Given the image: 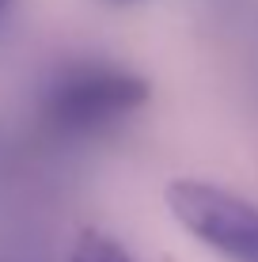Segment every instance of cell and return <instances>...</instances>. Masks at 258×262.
<instances>
[{
	"label": "cell",
	"instance_id": "cell-4",
	"mask_svg": "<svg viewBox=\"0 0 258 262\" xmlns=\"http://www.w3.org/2000/svg\"><path fill=\"white\" fill-rule=\"evenodd\" d=\"M8 4H12V0H0V15H4V12H8Z\"/></svg>",
	"mask_w": 258,
	"mask_h": 262
},
{
	"label": "cell",
	"instance_id": "cell-1",
	"mask_svg": "<svg viewBox=\"0 0 258 262\" xmlns=\"http://www.w3.org/2000/svg\"><path fill=\"white\" fill-rule=\"evenodd\" d=\"M163 198L171 216L194 239L232 262H258V205L198 179H175Z\"/></svg>",
	"mask_w": 258,
	"mask_h": 262
},
{
	"label": "cell",
	"instance_id": "cell-2",
	"mask_svg": "<svg viewBox=\"0 0 258 262\" xmlns=\"http://www.w3.org/2000/svg\"><path fill=\"white\" fill-rule=\"evenodd\" d=\"M148 84L118 69H73L50 88L46 122L65 133H91L145 106Z\"/></svg>",
	"mask_w": 258,
	"mask_h": 262
},
{
	"label": "cell",
	"instance_id": "cell-3",
	"mask_svg": "<svg viewBox=\"0 0 258 262\" xmlns=\"http://www.w3.org/2000/svg\"><path fill=\"white\" fill-rule=\"evenodd\" d=\"M68 262H129V255L122 251L118 239L103 236V232H95V228H84L73 243Z\"/></svg>",
	"mask_w": 258,
	"mask_h": 262
}]
</instances>
